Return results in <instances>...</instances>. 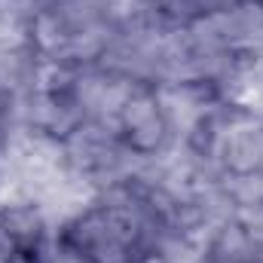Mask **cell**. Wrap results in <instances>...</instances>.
I'll return each mask as SVG.
<instances>
[{
	"label": "cell",
	"instance_id": "1",
	"mask_svg": "<svg viewBox=\"0 0 263 263\" xmlns=\"http://www.w3.org/2000/svg\"><path fill=\"white\" fill-rule=\"evenodd\" d=\"M117 129L132 156H156L172 135V123L162 110L159 92L138 83L117 117Z\"/></svg>",
	"mask_w": 263,
	"mask_h": 263
}]
</instances>
